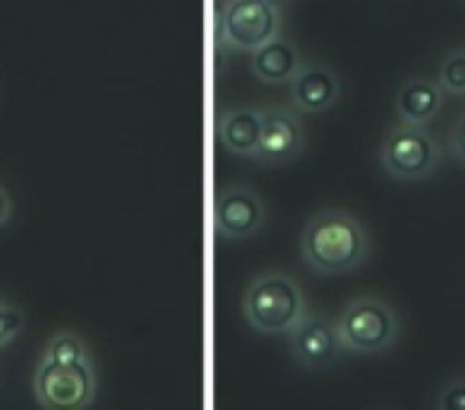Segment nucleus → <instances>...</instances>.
Returning <instances> with one entry per match:
<instances>
[{"mask_svg": "<svg viewBox=\"0 0 465 410\" xmlns=\"http://www.w3.org/2000/svg\"><path fill=\"white\" fill-rule=\"evenodd\" d=\"M450 150H452V156H456L459 162H465V118L456 124V128H452V134H450Z\"/></svg>", "mask_w": 465, "mask_h": 410, "instance_id": "obj_18", "label": "nucleus"}, {"mask_svg": "<svg viewBox=\"0 0 465 410\" xmlns=\"http://www.w3.org/2000/svg\"><path fill=\"white\" fill-rule=\"evenodd\" d=\"M341 99V80L325 64H306L291 83V105L303 115H325Z\"/></svg>", "mask_w": 465, "mask_h": 410, "instance_id": "obj_10", "label": "nucleus"}, {"mask_svg": "<svg viewBox=\"0 0 465 410\" xmlns=\"http://www.w3.org/2000/svg\"><path fill=\"white\" fill-rule=\"evenodd\" d=\"M262 137V109L240 105V109H223L217 118V143L220 150L232 156L252 160Z\"/></svg>", "mask_w": 465, "mask_h": 410, "instance_id": "obj_12", "label": "nucleus"}, {"mask_svg": "<svg viewBox=\"0 0 465 410\" xmlns=\"http://www.w3.org/2000/svg\"><path fill=\"white\" fill-rule=\"evenodd\" d=\"M380 166L395 181H420L437 172L440 143L427 128L395 124L380 143Z\"/></svg>", "mask_w": 465, "mask_h": 410, "instance_id": "obj_5", "label": "nucleus"}, {"mask_svg": "<svg viewBox=\"0 0 465 410\" xmlns=\"http://www.w3.org/2000/svg\"><path fill=\"white\" fill-rule=\"evenodd\" d=\"M39 363L45 366H93L90 347L77 331H58L42 350Z\"/></svg>", "mask_w": 465, "mask_h": 410, "instance_id": "obj_14", "label": "nucleus"}, {"mask_svg": "<svg viewBox=\"0 0 465 410\" xmlns=\"http://www.w3.org/2000/svg\"><path fill=\"white\" fill-rule=\"evenodd\" d=\"M242 315H246L249 327L265 337H278V334L291 337L300 321L310 315V306H306L303 287L291 274L268 270L249 283L246 296H242Z\"/></svg>", "mask_w": 465, "mask_h": 410, "instance_id": "obj_2", "label": "nucleus"}, {"mask_svg": "<svg viewBox=\"0 0 465 410\" xmlns=\"http://www.w3.org/2000/svg\"><path fill=\"white\" fill-rule=\"evenodd\" d=\"M335 334L344 353L376 356L386 353L399 337V315L380 296H357L338 312Z\"/></svg>", "mask_w": 465, "mask_h": 410, "instance_id": "obj_3", "label": "nucleus"}, {"mask_svg": "<svg viewBox=\"0 0 465 410\" xmlns=\"http://www.w3.org/2000/svg\"><path fill=\"white\" fill-rule=\"evenodd\" d=\"M443 96L440 83L433 77H411L399 86L395 96V112H399V124H414V128H427L443 109Z\"/></svg>", "mask_w": 465, "mask_h": 410, "instance_id": "obj_13", "label": "nucleus"}, {"mask_svg": "<svg viewBox=\"0 0 465 410\" xmlns=\"http://www.w3.org/2000/svg\"><path fill=\"white\" fill-rule=\"evenodd\" d=\"M437 83L450 96H465V48H452L443 61H440Z\"/></svg>", "mask_w": 465, "mask_h": 410, "instance_id": "obj_15", "label": "nucleus"}, {"mask_svg": "<svg viewBox=\"0 0 465 410\" xmlns=\"http://www.w3.org/2000/svg\"><path fill=\"white\" fill-rule=\"evenodd\" d=\"M437 410H465V378H452L443 385Z\"/></svg>", "mask_w": 465, "mask_h": 410, "instance_id": "obj_17", "label": "nucleus"}, {"mask_svg": "<svg viewBox=\"0 0 465 410\" xmlns=\"http://www.w3.org/2000/svg\"><path fill=\"white\" fill-rule=\"evenodd\" d=\"M262 4H268V7H274V10H281L287 4V0H262Z\"/></svg>", "mask_w": 465, "mask_h": 410, "instance_id": "obj_20", "label": "nucleus"}, {"mask_svg": "<svg viewBox=\"0 0 465 410\" xmlns=\"http://www.w3.org/2000/svg\"><path fill=\"white\" fill-rule=\"evenodd\" d=\"M252 77L265 86H291L297 80V73L306 67L300 48L291 39L278 35L274 42H268L265 48L252 54Z\"/></svg>", "mask_w": 465, "mask_h": 410, "instance_id": "obj_11", "label": "nucleus"}, {"mask_svg": "<svg viewBox=\"0 0 465 410\" xmlns=\"http://www.w3.org/2000/svg\"><path fill=\"white\" fill-rule=\"evenodd\" d=\"M370 255L367 226L348 210L325 207L312 213L300 236V258L310 270L322 277H338L357 270Z\"/></svg>", "mask_w": 465, "mask_h": 410, "instance_id": "obj_1", "label": "nucleus"}, {"mask_svg": "<svg viewBox=\"0 0 465 410\" xmlns=\"http://www.w3.org/2000/svg\"><path fill=\"white\" fill-rule=\"evenodd\" d=\"M265 200L242 185H226L213 198V229L223 242H242L252 239L265 226Z\"/></svg>", "mask_w": 465, "mask_h": 410, "instance_id": "obj_7", "label": "nucleus"}, {"mask_svg": "<svg viewBox=\"0 0 465 410\" xmlns=\"http://www.w3.org/2000/svg\"><path fill=\"white\" fill-rule=\"evenodd\" d=\"M23 325H26V315L10 302H0V350L23 331Z\"/></svg>", "mask_w": 465, "mask_h": 410, "instance_id": "obj_16", "label": "nucleus"}, {"mask_svg": "<svg viewBox=\"0 0 465 410\" xmlns=\"http://www.w3.org/2000/svg\"><path fill=\"white\" fill-rule=\"evenodd\" d=\"M306 143V131L300 124L297 112L284 105H268L262 109V137L255 147V162L262 166H287L300 156Z\"/></svg>", "mask_w": 465, "mask_h": 410, "instance_id": "obj_8", "label": "nucleus"}, {"mask_svg": "<svg viewBox=\"0 0 465 410\" xmlns=\"http://www.w3.org/2000/svg\"><path fill=\"white\" fill-rule=\"evenodd\" d=\"M10 217H14V198H10L7 188L0 185V229L10 223Z\"/></svg>", "mask_w": 465, "mask_h": 410, "instance_id": "obj_19", "label": "nucleus"}, {"mask_svg": "<svg viewBox=\"0 0 465 410\" xmlns=\"http://www.w3.org/2000/svg\"><path fill=\"white\" fill-rule=\"evenodd\" d=\"M33 395L42 410H86L96 401V369L39 363L33 376Z\"/></svg>", "mask_w": 465, "mask_h": 410, "instance_id": "obj_6", "label": "nucleus"}, {"mask_svg": "<svg viewBox=\"0 0 465 410\" xmlns=\"http://www.w3.org/2000/svg\"><path fill=\"white\" fill-rule=\"evenodd\" d=\"M281 35V10L262 0H220L217 39L223 52L255 54Z\"/></svg>", "mask_w": 465, "mask_h": 410, "instance_id": "obj_4", "label": "nucleus"}, {"mask_svg": "<svg viewBox=\"0 0 465 410\" xmlns=\"http://www.w3.org/2000/svg\"><path fill=\"white\" fill-rule=\"evenodd\" d=\"M338 353H341V347H338L335 321L329 315L310 312L291 334V356L303 369H325L335 363Z\"/></svg>", "mask_w": 465, "mask_h": 410, "instance_id": "obj_9", "label": "nucleus"}]
</instances>
